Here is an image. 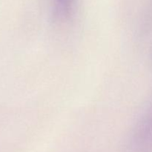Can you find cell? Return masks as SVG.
<instances>
[{
    "label": "cell",
    "instance_id": "1",
    "mask_svg": "<svg viewBox=\"0 0 152 152\" xmlns=\"http://www.w3.org/2000/svg\"><path fill=\"white\" fill-rule=\"evenodd\" d=\"M127 148L129 152H152V104L132 129Z\"/></svg>",
    "mask_w": 152,
    "mask_h": 152
},
{
    "label": "cell",
    "instance_id": "2",
    "mask_svg": "<svg viewBox=\"0 0 152 152\" xmlns=\"http://www.w3.org/2000/svg\"><path fill=\"white\" fill-rule=\"evenodd\" d=\"M78 0H49L50 12L56 22H68L76 13Z\"/></svg>",
    "mask_w": 152,
    "mask_h": 152
}]
</instances>
